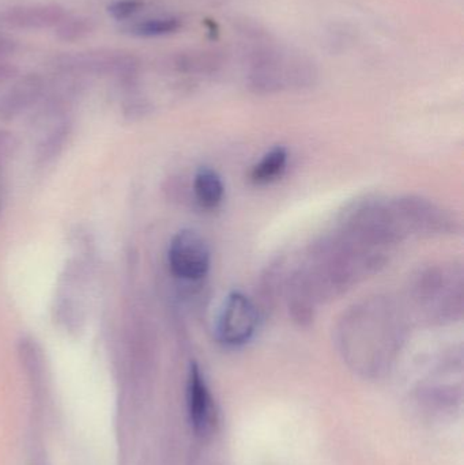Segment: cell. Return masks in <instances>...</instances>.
I'll list each match as a JSON object with an SVG mask.
<instances>
[{"label":"cell","mask_w":464,"mask_h":465,"mask_svg":"<svg viewBox=\"0 0 464 465\" xmlns=\"http://www.w3.org/2000/svg\"><path fill=\"white\" fill-rule=\"evenodd\" d=\"M387 253L338 229L316 241L286 279V301L294 322L310 325L319 303L335 300L387 262Z\"/></svg>","instance_id":"obj_1"},{"label":"cell","mask_w":464,"mask_h":465,"mask_svg":"<svg viewBox=\"0 0 464 465\" xmlns=\"http://www.w3.org/2000/svg\"><path fill=\"white\" fill-rule=\"evenodd\" d=\"M409 314L394 300L368 297L343 312L335 341L343 360L364 376H379L390 368L408 335Z\"/></svg>","instance_id":"obj_2"},{"label":"cell","mask_w":464,"mask_h":465,"mask_svg":"<svg viewBox=\"0 0 464 465\" xmlns=\"http://www.w3.org/2000/svg\"><path fill=\"white\" fill-rule=\"evenodd\" d=\"M408 309L428 325L460 322L464 312V272L460 262H433L414 273L408 287Z\"/></svg>","instance_id":"obj_3"},{"label":"cell","mask_w":464,"mask_h":465,"mask_svg":"<svg viewBox=\"0 0 464 465\" xmlns=\"http://www.w3.org/2000/svg\"><path fill=\"white\" fill-rule=\"evenodd\" d=\"M318 71L310 57L289 49L266 46L251 57L248 84L259 94L311 87Z\"/></svg>","instance_id":"obj_4"},{"label":"cell","mask_w":464,"mask_h":465,"mask_svg":"<svg viewBox=\"0 0 464 465\" xmlns=\"http://www.w3.org/2000/svg\"><path fill=\"white\" fill-rule=\"evenodd\" d=\"M54 67L68 75L114 76L120 82L133 84L139 73V60L124 51L94 49L62 54L54 60Z\"/></svg>","instance_id":"obj_5"},{"label":"cell","mask_w":464,"mask_h":465,"mask_svg":"<svg viewBox=\"0 0 464 465\" xmlns=\"http://www.w3.org/2000/svg\"><path fill=\"white\" fill-rule=\"evenodd\" d=\"M398 221L405 237H435L455 234L459 223L454 215L428 199L420 196H400L392 199Z\"/></svg>","instance_id":"obj_6"},{"label":"cell","mask_w":464,"mask_h":465,"mask_svg":"<svg viewBox=\"0 0 464 465\" xmlns=\"http://www.w3.org/2000/svg\"><path fill=\"white\" fill-rule=\"evenodd\" d=\"M168 264L172 275L184 283L203 281L212 267V251L206 238L193 229L177 232L169 243Z\"/></svg>","instance_id":"obj_7"},{"label":"cell","mask_w":464,"mask_h":465,"mask_svg":"<svg viewBox=\"0 0 464 465\" xmlns=\"http://www.w3.org/2000/svg\"><path fill=\"white\" fill-rule=\"evenodd\" d=\"M261 324V309L242 292H232L223 301L217 320V339L226 347H242L252 341Z\"/></svg>","instance_id":"obj_8"},{"label":"cell","mask_w":464,"mask_h":465,"mask_svg":"<svg viewBox=\"0 0 464 465\" xmlns=\"http://www.w3.org/2000/svg\"><path fill=\"white\" fill-rule=\"evenodd\" d=\"M45 79L37 73L16 76L0 95V120L13 122L38 105L45 94Z\"/></svg>","instance_id":"obj_9"},{"label":"cell","mask_w":464,"mask_h":465,"mask_svg":"<svg viewBox=\"0 0 464 465\" xmlns=\"http://www.w3.org/2000/svg\"><path fill=\"white\" fill-rule=\"evenodd\" d=\"M188 417L198 436H212L217 426V409L198 365H191L187 384Z\"/></svg>","instance_id":"obj_10"},{"label":"cell","mask_w":464,"mask_h":465,"mask_svg":"<svg viewBox=\"0 0 464 465\" xmlns=\"http://www.w3.org/2000/svg\"><path fill=\"white\" fill-rule=\"evenodd\" d=\"M67 16L56 3L15 5L0 13V26L14 30H44L56 27Z\"/></svg>","instance_id":"obj_11"},{"label":"cell","mask_w":464,"mask_h":465,"mask_svg":"<svg viewBox=\"0 0 464 465\" xmlns=\"http://www.w3.org/2000/svg\"><path fill=\"white\" fill-rule=\"evenodd\" d=\"M193 196L196 203L203 210H215L225 198V185L220 174L212 168H201L193 177Z\"/></svg>","instance_id":"obj_12"},{"label":"cell","mask_w":464,"mask_h":465,"mask_svg":"<svg viewBox=\"0 0 464 465\" xmlns=\"http://www.w3.org/2000/svg\"><path fill=\"white\" fill-rule=\"evenodd\" d=\"M288 161V150L282 146L274 147L252 166L250 173L251 182L256 185H266L275 182L286 171Z\"/></svg>","instance_id":"obj_13"},{"label":"cell","mask_w":464,"mask_h":465,"mask_svg":"<svg viewBox=\"0 0 464 465\" xmlns=\"http://www.w3.org/2000/svg\"><path fill=\"white\" fill-rule=\"evenodd\" d=\"M71 124L68 120H60L52 127V130L44 136L41 143L38 144L35 157L38 165H46L52 163L54 158L62 154L68 138H70Z\"/></svg>","instance_id":"obj_14"},{"label":"cell","mask_w":464,"mask_h":465,"mask_svg":"<svg viewBox=\"0 0 464 465\" xmlns=\"http://www.w3.org/2000/svg\"><path fill=\"white\" fill-rule=\"evenodd\" d=\"M182 21L176 16H157V18L141 19L124 27L125 33L135 37H163L179 32Z\"/></svg>","instance_id":"obj_15"},{"label":"cell","mask_w":464,"mask_h":465,"mask_svg":"<svg viewBox=\"0 0 464 465\" xmlns=\"http://www.w3.org/2000/svg\"><path fill=\"white\" fill-rule=\"evenodd\" d=\"M220 64V59L210 52H184L174 60V67L183 74H209Z\"/></svg>","instance_id":"obj_16"},{"label":"cell","mask_w":464,"mask_h":465,"mask_svg":"<svg viewBox=\"0 0 464 465\" xmlns=\"http://www.w3.org/2000/svg\"><path fill=\"white\" fill-rule=\"evenodd\" d=\"M95 21L90 16H65L56 26V35L63 43H78L95 30Z\"/></svg>","instance_id":"obj_17"},{"label":"cell","mask_w":464,"mask_h":465,"mask_svg":"<svg viewBox=\"0 0 464 465\" xmlns=\"http://www.w3.org/2000/svg\"><path fill=\"white\" fill-rule=\"evenodd\" d=\"M143 7V0H114L108 5L112 18L119 22L130 21Z\"/></svg>","instance_id":"obj_18"},{"label":"cell","mask_w":464,"mask_h":465,"mask_svg":"<svg viewBox=\"0 0 464 465\" xmlns=\"http://www.w3.org/2000/svg\"><path fill=\"white\" fill-rule=\"evenodd\" d=\"M19 142L15 134L0 128V172L8 165L18 152Z\"/></svg>","instance_id":"obj_19"},{"label":"cell","mask_w":464,"mask_h":465,"mask_svg":"<svg viewBox=\"0 0 464 465\" xmlns=\"http://www.w3.org/2000/svg\"><path fill=\"white\" fill-rule=\"evenodd\" d=\"M18 51V43L10 35H0V63L10 62Z\"/></svg>","instance_id":"obj_20"},{"label":"cell","mask_w":464,"mask_h":465,"mask_svg":"<svg viewBox=\"0 0 464 465\" xmlns=\"http://www.w3.org/2000/svg\"><path fill=\"white\" fill-rule=\"evenodd\" d=\"M18 76V68L10 62L0 63V95L5 92V87Z\"/></svg>","instance_id":"obj_21"},{"label":"cell","mask_w":464,"mask_h":465,"mask_svg":"<svg viewBox=\"0 0 464 465\" xmlns=\"http://www.w3.org/2000/svg\"><path fill=\"white\" fill-rule=\"evenodd\" d=\"M5 184H3L2 182H0V215H2L3 207H5Z\"/></svg>","instance_id":"obj_22"}]
</instances>
